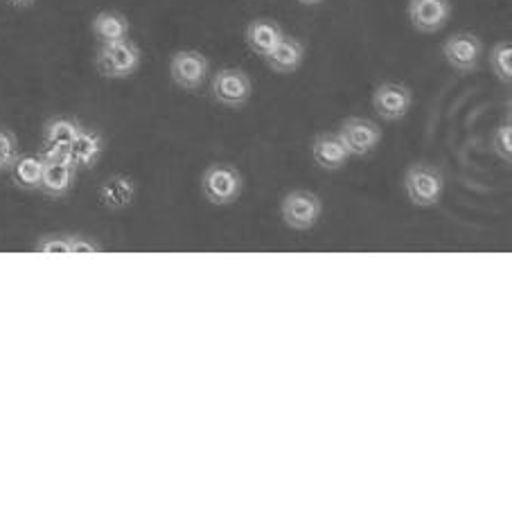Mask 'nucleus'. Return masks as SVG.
<instances>
[{
  "mask_svg": "<svg viewBox=\"0 0 512 512\" xmlns=\"http://www.w3.org/2000/svg\"><path fill=\"white\" fill-rule=\"evenodd\" d=\"M0 172H3V170H0Z\"/></svg>",
  "mask_w": 512,
  "mask_h": 512,
  "instance_id": "27",
  "label": "nucleus"
},
{
  "mask_svg": "<svg viewBox=\"0 0 512 512\" xmlns=\"http://www.w3.org/2000/svg\"><path fill=\"white\" fill-rule=\"evenodd\" d=\"M19 138H16L14 131L10 129H0V170L7 172L12 167V163L19 156Z\"/></svg>",
  "mask_w": 512,
  "mask_h": 512,
  "instance_id": "22",
  "label": "nucleus"
},
{
  "mask_svg": "<svg viewBox=\"0 0 512 512\" xmlns=\"http://www.w3.org/2000/svg\"><path fill=\"white\" fill-rule=\"evenodd\" d=\"M296 3H300V5H305V7H316V5H321L323 0H296Z\"/></svg>",
  "mask_w": 512,
  "mask_h": 512,
  "instance_id": "26",
  "label": "nucleus"
},
{
  "mask_svg": "<svg viewBox=\"0 0 512 512\" xmlns=\"http://www.w3.org/2000/svg\"><path fill=\"white\" fill-rule=\"evenodd\" d=\"M201 192L210 206H233L244 192V176L231 163H213L201 174Z\"/></svg>",
  "mask_w": 512,
  "mask_h": 512,
  "instance_id": "2",
  "label": "nucleus"
},
{
  "mask_svg": "<svg viewBox=\"0 0 512 512\" xmlns=\"http://www.w3.org/2000/svg\"><path fill=\"white\" fill-rule=\"evenodd\" d=\"M84 125L77 118L70 116H57L50 118L46 125H43V147L41 152H52V154H68L70 145L77 138L79 129Z\"/></svg>",
  "mask_w": 512,
  "mask_h": 512,
  "instance_id": "16",
  "label": "nucleus"
},
{
  "mask_svg": "<svg viewBox=\"0 0 512 512\" xmlns=\"http://www.w3.org/2000/svg\"><path fill=\"white\" fill-rule=\"evenodd\" d=\"M285 37L282 25L273 19H255L244 30V41L253 55L267 57L278 46V41Z\"/></svg>",
  "mask_w": 512,
  "mask_h": 512,
  "instance_id": "17",
  "label": "nucleus"
},
{
  "mask_svg": "<svg viewBox=\"0 0 512 512\" xmlns=\"http://www.w3.org/2000/svg\"><path fill=\"white\" fill-rule=\"evenodd\" d=\"M406 16L413 30L436 34L452 19V0H409Z\"/></svg>",
  "mask_w": 512,
  "mask_h": 512,
  "instance_id": "11",
  "label": "nucleus"
},
{
  "mask_svg": "<svg viewBox=\"0 0 512 512\" xmlns=\"http://www.w3.org/2000/svg\"><path fill=\"white\" fill-rule=\"evenodd\" d=\"M5 3L14 7V10H30V7L39 3V0H5Z\"/></svg>",
  "mask_w": 512,
  "mask_h": 512,
  "instance_id": "25",
  "label": "nucleus"
},
{
  "mask_svg": "<svg viewBox=\"0 0 512 512\" xmlns=\"http://www.w3.org/2000/svg\"><path fill=\"white\" fill-rule=\"evenodd\" d=\"M483 55L485 46L479 34L474 32H454L443 43V57L458 73H474L481 66Z\"/></svg>",
  "mask_w": 512,
  "mask_h": 512,
  "instance_id": "8",
  "label": "nucleus"
},
{
  "mask_svg": "<svg viewBox=\"0 0 512 512\" xmlns=\"http://www.w3.org/2000/svg\"><path fill=\"white\" fill-rule=\"evenodd\" d=\"M7 172H10L12 183L19 190H25V192L39 190L41 176H43V156L41 154H19Z\"/></svg>",
  "mask_w": 512,
  "mask_h": 512,
  "instance_id": "19",
  "label": "nucleus"
},
{
  "mask_svg": "<svg viewBox=\"0 0 512 512\" xmlns=\"http://www.w3.org/2000/svg\"><path fill=\"white\" fill-rule=\"evenodd\" d=\"M104 149H107V140L97 129L91 127H82L79 129L77 138L73 140V145L68 149L70 163H73L77 170H91L100 158L104 156Z\"/></svg>",
  "mask_w": 512,
  "mask_h": 512,
  "instance_id": "13",
  "label": "nucleus"
},
{
  "mask_svg": "<svg viewBox=\"0 0 512 512\" xmlns=\"http://www.w3.org/2000/svg\"><path fill=\"white\" fill-rule=\"evenodd\" d=\"M138 194V185L127 174H111L109 179H104L100 190H97V197H100V203L111 213H122L127 210L131 203L136 201Z\"/></svg>",
  "mask_w": 512,
  "mask_h": 512,
  "instance_id": "14",
  "label": "nucleus"
},
{
  "mask_svg": "<svg viewBox=\"0 0 512 512\" xmlns=\"http://www.w3.org/2000/svg\"><path fill=\"white\" fill-rule=\"evenodd\" d=\"M402 188L411 206L434 208L445 197L447 181L440 167L431 163H413L404 172Z\"/></svg>",
  "mask_w": 512,
  "mask_h": 512,
  "instance_id": "1",
  "label": "nucleus"
},
{
  "mask_svg": "<svg viewBox=\"0 0 512 512\" xmlns=\"http://www.w3.org/2000/svg\"><path fill=\"white\" fill-rule=\"evenodd\" d=\"M490 149L494 152V156L499 158V161H503L506 165L512 163V127H510V120L501 122V125L492 131Z\"/></svg>",
  "mask_w": 512,
  "mask_h": 512,
  "instance_id": "21",
  "label": "nucleus"
},
{
  "mask_svg": "<svg viewBox=\"0 0 512 512\" xmlns=\"http://www.w3.org/2000/svg\"><path fill=\"white\" fill-rule=\"evenodd\" d=\"M91 32H93V37L100 41V43L122 41V39H129L131 23H129V19L122 12L104 10V12H97L93 16Z\"/></svg>",
  "mask_w": 512,
  "mask_h": 512,
  "instance_id": "18",
  "label": "nucleus"
},
{
  "mask_svg": "<svg viewBox=\"0 0 512 512\" xmlns=\"http://www.w3.org/2000/svg\"><path fill=\"white\" fill-rule=\"evenodd\" d=\"M37 253H70L68 235H46L34 244Z\"/></svg>",
  "mask_w": 512,
  "mask_h": 512,
  "instance_id": "23",
  "label": "nucleus"
},
{
  "mask_svg": "<svg viewBox=\"0 0 512 512\" xmlns=\"http://www.w3.org/2000/svg\"><path fill=\"white\" fill-rule=\"evenodd\" d=\"M339 138L343 140L350 156L364 158L370 156L382 143V129L377 122L359 116H350L339 125Z\"/></svg>",
  "mask_w": 512,
  "mask_h": 512,
  "instance_id": "9",
  "label": "nucleus"
},
{
  "mask_svg": "<svg viewBox=\"0 0 512 512\" xmlns=\"http://www.w3.org/2000/svg\"><path fill=\"white\" fill-rule=\"evenodd\" d=\"M70 240V253H100L102 251V244L91 240V237L86 235H68Z\"/></svg>",
  "mask_w": 512,
  "mask_h": 512,
  "instance_id": "24",
  "label": "nucleus"
},
{
  "mask_svg": "<svg viewBox=\"0 0 512 512\" xmlns=\"http://www.w3.org/2000/svg\"><path fill=\"white\" fill-rule=\"evenodd\" d=\"M413 91L402 82H382L373 91V109L382 120L397 122L409 116Z\"/></svg>",
  "mask_w": 512,
  "mask_h": 512,
  "instance_id": "10",
  "label": "nucleus"
},
{
  "mask_svg": "<svg viewBox=\"0 0 512 512\" xmlns=\"http://www.w3.org/2000/svg\"><path fill=\"white\" fill-rule=\"evenodd\" d=\"M488 64L492 75L499 79L501 84L510 86L512 82V43L508 39L497 41L488 52Z\"/></svg>",
  "mask_w": 512,
  "mask_h": 512,
  "instance_id": "20",
  "label": "nucleus"
},
{
  "mask_svg": "<svg viewBox=\"0 0 512 512\" xmlns=\"http://www.w3.org/2000/svg\"><path fill=\"white\" fill-rule=\"evenodd\" d=\"M323 217V201L312 190H289L280 201V219L291 231H312Z\"/></svg>",
  "mask_w": 512,
  "mask_h": 512,
  "instance_id": "4",
  "label": "nucleus"
},
{
  "mask_svg": "<svg viewBox=\"0 0 512 512\" xmlns=\"http://www.w3.org/2000/svg\"><path fill=\"white\" fill-rule=\"evenodd\" d=\"M210 93L226 109H244L253 97V82L242 68H219L210 84Z\"/></svg>",
  "mask_w": 512,
  "mask_h": 512,
  "instance_id": "5",
  "label": "nucleus"
},
{
  "mask_svg": "<svg viewBox=\"0 0 512 512\" xmlns=\"http://www.w3.org/2000/svg\"><path fill=\"white\" fill-rule=\"evenodd\" d=\"M43 156V176L39 192L48 199H64L70 194L77 179V167L70 163L68 154L39 152Z\"/></svg>",
  "mask_w": 512,
  "mask_h": 512,
  "instance_id": "6",
  "label": "nucleus"
},
{
  "mask_svg": "<svg viewBox=\"0 0 512 512\" xmlns=\"http://www.w3.org/2000/svg\"><path fill=\"white\" fill-rule=\"evenodd\" d=\"M143 66V50L131 39L100 43L95 52L97 73L107 79H127L136 75Z\"/></svg>",
  "mask_w": 512,
  "mask_h": 512,
  "instance_id": "3",
  "label": "nucleus"
},
{
  "mask_svg": "<svg viewBox=\"0 0 512 512\" xmlns=\"http://www.w3.org/2000/svg\"><path fill=\"white\" fill-rule=\"evenodd\" d=\"M312 158L321 170L339 172L348 165L352 156L348 154L337 131H323V134H316L312 140Z\"/></svg>",
  "mask_w": 512,
  "mask_h": 512,
  "instance_id": "12",
  "label": "nucleus"
},
{
  "mask_svg": "<svg viewBox=\"0 0 512 512\" xmlns=\"http://www.w3.org/2000/svg\"><path fill=\"white\" fill-rule=\"evenodd\" d=\"M305 55H307L305 43L285 34V37L278 41V46L264 57V61H267V66L273 70V73L294 75L296 70H300V66L305 64Z\"/></svg>",
  "mask_w": 512,
  "mask_h": 512,
  "instance_id": "15",
  "label": "nucleus"
},
{
  "mask_svg": "<svg viewBox=\"0 0 512 512\" xmlns=\"http://www.w3.org/2000/svg\"><path fill=\"white\" fill-rule=\"evenodd\" d=\"M210 75V61L199 50H176L170 59V79L176 88L194 93L206 84Z\"/></svg>",
  "mask_w": 512,
  "mask_h": 512,
  "instance_id": "7",
  "label": "nucleus"
}]
</instances>
